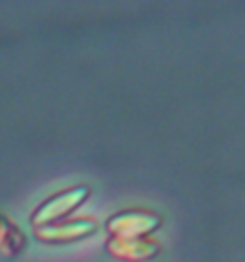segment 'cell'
Segmentation results:
<instances>
[{"instance_id":"obj_4","label":"cell","mask_w":245,"mask_h":262,"mask_svg":"<svg viewBox=\"0 0 245 262\" xmlns=\"http://www.w3.org/2000/svg\"><path fill=\"white\" fill-rule=\"evenodd\" d=\"M106 252L122 262H147L157 258L159 243L153 238H108Z\"/></svg>"},{"instance_id":"obj_5","label":"cell","mask_w":245,"mask_h":262,"mask_svg":"<svg viewBox=\"0 0 245 262\" xmlns=\"http://www.w3.org/2000/svg\"><path fill=\"white\" fill-rule=\"evenodd\" d=\"M26 249V234L19 228L0 215V254L5 258H15Z\"/></svg>"},{"instance_id":"obj_3","label":"cell","mask_w":245,"mask_h":262,"mask_svg":"<svg viewBox=\"0 0 245 262\" xmlns=\"http://www.w3.org/2000/svg\"><path fill=\"white\" fill-rule=\"evenodd\" d=\"M97 230V224L91 217H77V220H63L50 226L35 228V236L43 243H73L80 238L91 236Z\"/></svg>"},{"instance_id":"obj_1","label":"cell","mask_w":245,"mask_h":262,"mask_svg":"<svg viewBox=\"0 0 245 262\" xmlns=\"http://www.w3.org/2000/svg\"><path fill=\"white\" fill-rule=\"evenodd\" d=\"M88 195H91V187L88 185H75V187L54 193L52 198H48L32 213V226L41 228V226H50V224L67 220L77 206L86 202Z\"/></svg>"},{"instance_id":"obj_2","label":"cell","mask_w":245,"mask_h":262,"mask_svg":"<svg viewBox=\"0 0 245 262\" xmlns=\"http://www.w3.org/2000/svg\"><path fill=\"white\" fill-rule=\"evenodd\" d=\"M161 226V217L153 211L127 209L114 213L106 222V230L112 238H149Z\"/></svg>"}]
</instances>
